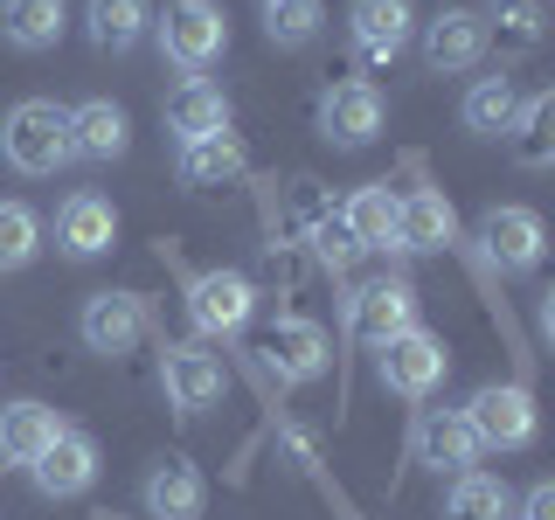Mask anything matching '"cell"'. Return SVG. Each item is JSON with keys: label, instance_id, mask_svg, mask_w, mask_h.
I'll return each mask as SVG.
<instances>
[{"label": "cell", "instance_id": "1", "mask_svg": "<svg viewBox=\"0 0 555 520\" xmlns=\"http://www.w3.org/2000/svg\"><path fill=\"white\" fill-rule=\"evenodd\" d=\"M0 153H8L14 173H28V181H42V173H56L77 160V139H69V112L49 98H22L8 118H0Z\"/></svg>", "mask_w": 555, "mask_h": 520}, {"label": "cell", "instance_id": "2", "mask_svg": "<svg viewBox=\"0 0 555 520\" xmlns=\"http://www.w3.org/2000/svg\"><path fill=\"white\" fill-rule=\"evenodd\" d=\"M153 28H160V56L173 69H188V77L216 69L222 49H230V22H222L216 0H167V14Z\"/></svg>", "mask_w": 555, "mask_h": 520}, {"label": "cell", "instance_id": "3", "mask_svg": "<svg viewBox=\"0 0 555 520\" xmlns=\"http://www.w3.org/2000/svg\"><path fill=\"white\" fill-rule=\"evenodd\" d=\"M444 368H451L444 340H438V334H424V326H403L396 340H382V347H375V375H382V389L403 395V403H424V395L444 381Z\"/></svg>", "mask_w": 555, "mask_h": 520}, {"label": "cell", "instance_id": "4", "mask_svg": "<svg viewBox=\"0 0 555 520\" xmlns=\"http://www.w3.org/2000/svg\"><path fill=\"white\" fill-rule=\"evenodd\" d=\"M465 424L479 430L486 451H528L534 430H542V416H534L528 389H514V381H486V389H473V403H465Z\"/></svg>", "mask_w": 555, "mask_h": 520}, {"label": "cell", "instance_id": "5", "mask_svg": "<svg viewBox=\"0 0 555 520\" xmlns=\"http://www.w3.org/2000/svg\"><path fill=\"white\" fill-rule=\"evenodd\" d=\"M250 312H257V285L243 271H202L195 285H188V320H195L208 340L243 334V326H250Z\"/></svg>", "mask_w": 555, "mask_h": 520}, {"label": "cell", "instance_id": "6", "mask_svg": "<svg viewBox=\"0 0 555 520\" xmlns=\"http://www.w3.org/2000/svg\"><path fill=\"white\" fill-rule=\"evenodd\" d=\"M160 389H167V403L181 416H202V410H216L222 395H230V368H222V354H208V347H167Z\"/></svg>", "mask_w": 555, "mask_h": 520}, {"label": "cell", "instance_id": "7", "mask_svg": "<svg viewBox=\"0 0 555 520\" xmlns=\"http://www.w3.org/2000/svg\"><path fill=\"white\" fill-rule=\"evenodd\" d=\"M403 326H416V291L403 285V277H369V285L347 299V334H354L361 347L396 340Z\"/></svg>", "mask_w": 555, "mask_h": 520}, {"label": "cell", "instance_id": "8", "mask_svg": "<svg viewBox=\"0 0 555 520\" xmlns=\"http://www.w3.org/2000/svg\"><path fill=\"white\" fill-rule=\"evenodd\" d=\"M479 250L493 271H534L548 250V230L534 208H486L479 216Z\"/></svg>", "mask_w": 555, "mask_h": 520}, {"label": "cell", "instance_id": "9", "mask_svg": "<svg viewBox=\"0 0 555 520\" xmlns=\"http://www.w3.org/2000/svg\"><path fill=\"white\" fill-rule=\"evenodd\" d=\"M83 347L91 354H132L139 340H146V299L139 291H98V299H83Z\"/></svg>", "mask_w": 555, "mask_h": 520}, {"label": "cell", "instance_id": "10", "mask_svg": "<svg viewBox=\"0 0 555 520\" xmlns=\"http://www.w3.org/2000/svg\"><path fill=\"white\" fill-rule=\"evenodd\" d=\"M257 354H264V368L278 381H312L326 375V354H334V340H326L320 320H278L264 340H257Z\"/></svg>", "mask_w": 555, "mask_h": 520}, {"label": "cell", "instance_id": "11", "mask_svg": "<svg viewBox=\"0 0 555 520\" xmlns=\"http://www.w3.org/2000/svg\"><path fill=\"white\" fill-rule=\"evenodd\" d=\"M28 479H35V493L42 499H77V493H91V479H98V444L83 438V430H56V444L42 451V458L28 465Z\"/></svg>", "mask_w": 555, "mask_h": 520}, {"label": "cell", "instance_id": "12", "mask_svg": "<svg viewBox=\"0 0 555 520\" xmlns=\"http://www.w3.org/2000/svg\"><path fill=\"white\" fill-rule=\"evenodd\" d=\"M382 118H389L382 112V91L361 83V77H347V83H334V91L320 98V132L334 139V146H347V153L369 146V139L382 132Z\"/></svg>", "mask_w": 555, "mask_h": 520}, {"label": "cell", "instance_id": "13", "mask_svg": "<svg viewBox=\"0 0 555 520\" xmlns=\"http://www.w3.org/2000/svg\"><path fill=\"white\" fill-rule=\"evenodd\" d=\"M486 56V22L473 8H444L424 22V69H438V77H459V69H473Z\"/></svg>", "mask_w": 555, "mask_h": 520}, {"label": "cell", "instance_id": "14", "mask_svg": "<svg viewBox=\"0 0 555 520\" xmlns=\"http://www.w3.org/2000/svg\"><path fill=\"white\" fill-rule=\"evenodd\" d=\"M347 28H354L361 63H396L403 42H410V28H416V8L410 0H354V8H347Z\"/></svg>", "mask_w": 555, "mask_h": 520}, {"label": "cell", "instance_id": "15", "mask_svg": "<svg viewBox=\"0 0 555 520\" xmlns=\"http://www.w3.org/2000/svg\"><path fill=\"white\" fill-rule=\"evenodd\" d=\"M479 430L465 424V410H424L416 416V458L438 465V472H473L479 465Z\"/></svg>", "mask_w": 555, "mask_h": 520}, {"label": "cell", "instance_id": "16", "mask_svg": "<svg viewBox=\"0 0 555 520\" xmlns=\"http://www.w3.org/2000/svg\"><path fill=\"white\" fill-rule=\"evenodd\" d=\"M118 243V208L104 202V195H69L63 208H56V250L63 257H104Z\"/></svg>", "mask_w": 555, "mask_h": 520}, {"label": "cell", "instance_id": "17", "mask_svg": "<svg viewBox=\"0 0 555 520\" xmlns=\"http://www.w3.org/2000/svg\"><path fill=\"white\" fill-rule=\"evenodd\" d=\"M459 243V208L438 187H416L410 202H396V250H444Z\"/></svg>", "mask_w": 555, "mask_h": 520}, {"label": "cell", "instance_id": "18", "mask_svg": "<svg viewBox=\"0 0 555 520\" xmlns=\"http://www.w3.org/2000/svg\"><path fill=\"white\" fill-rule=\"evenodd\" d=\"M208 507V479L188 458H160L146 472V514L153 520H202Z\"/></svg>", "mask_w": 555, "mask_h": 520}, {"label": "cell", "instance_id": "19", "mask_svg": "<svg viewBox=\"0 0 555 520\" xmlns=\"http://www.w3.org/2000/svg\"><path fill=\"white\" fill-rule=\"evenodd\" d=\"M167 132L181 139V146H195V139H216V132H230V98H222L216 83L188 77L181 91L167 98Z\"/></svg>", "mask_w": 555, "mask_h": 520}, {"label": "cell", "instance_id": "20", "mask_svg": "<svg viewBox=\"0 0 555 520\" xmlns=\"http://www.w3.org/2000/svg\"><path fill=\"white\" fill-rule=\"evenodd\" d=\"M69 139H77L83 160H118V153L132 146V118H126V104H112V98H83L77 112H69Z\"/></svg>", "mask_w": 555, "mask_h": 520}, {"label": "cell", "instance_id": "21", "mask_svg": "<svg viewBox=\"0 0 555 520\" xmlns=\"http://www.w3.org/2000/svg\"><path fill=\"white\" fill-rule=\"evenodd\" d=\"M243 173H250V153H243L236 132H216V139H195V146H181V181L188 187H236Z\"/></svg>", "mask_w": 555, "mask_h": 520}, {"label": "cell", "instance_id": "22", "mask_svg": "<svg viewBox=\"0 0 555 520\" xmlns=\"http://www.w3.org/2000/svg\"><path fill=\"white\" fill-rule=\"evenodd\" d=\"M56 430H63V416L49 403H8V410H0V458H8V465H35L49 444H56Z\"/></svg>", "mask_w": 555, "mask_h": 520}, {"label": "cell", "instance_id": "23", "mask_svg": "<svg viewBox=\"0 0 555 520\" xmlns=\"http://www.w3.org/2000/svg\"><path fill=\"white\" fill-rule=\"evenodd\" d=\"M340 230L354 236L361 250H396V195H389V181L354 187V195L340 202Z\"/></svg>", "mask_w": 555, "mask_h": 520}, {"label": "cell", "instance_id": "24", "mask_svg": "<svg viewBox=\"0 0 555 520\" xmlns=\"http://www.w3.org/2000/svg\"><path fill=\"white\" fill-rule=\"evenodd\" d=\"M63 22H69L63 0H0V35L14 49H56Z\"/></svg>", "mask_w": 555, "mask_h": 520}, {"label": "cell", "instance_id": "25", "mask_svg": "<svg viewBox=\"0 0 555 520\" xmlns=\"http://www.w3.org/2000/svg\"><path fill=\"white\" fill-rule=\"evenodd\" d=\"M548 126H555V98H548V91L528 98V104L514 112V126H507V153H514L528 173H542V167L555 160V132H548Z\"/></svg>", "mask_w": 555, "mask_h": 520}, {"label": "cell", "instance_id": "26", "mask_svg": "<svg viewBox=\"0 0 555 520\" xmlns=\"http://www.w3.org/2000/svg\"><path fill=\"white\" fill-rule=\"evenodd\" d=\"M444 520H514V493L493 472H459L444 493Z\"/></svg>", "mask_w": 555, "mask_h": 520}, {"label": "cell", "instance_id": "27", "mask_svg": "<svg viewBox=\"0 0 555 520\" xmlns=\"http://www.w3.org/2000/svg\"><path fill=\"white\" fill-rule=\"evenodd\" d=\"M146 22H153L146 0H91V8H83V28H91L98 49H132L139 35H146Z\"/></svg>", "mask_w": 555, "mask_h": 520}, {"label": "cell", "instance_id": "28", "mask_svg": "<svg viewBox=\"0 0 555 520\" xmlns=\"http://www.w3.org/2000/svg\"><path fill=\"white\" fill-rule=\"evenodd\" d=\"M514 112H520V98H514L507 77H479L473 91H465V126H473L479 139H507Z\"/></svg>", "mask_w": 555, "mask_h": 520}, {"label": "cell", "instance_id": "29", "mask_svg": "<svg viewBox=\"0 0 555 520\" xmlns=\"http://www.w3.org/2000/svg\"><path fill=\"white\" fill-rule=\"evenodd\" d=\"M42 250V216L28 202H0V271H22Z\"/></svg>", "mask_w": 555, "mask_h": 520}, {"label": "cell", "instance_id": "30", "mask_svg": "<svg viewBox=\"0 0 555 520\" xmlns=\"http://www.w3.org/2000/svg\"><path fill=\"white\" fill-rule=\"evenodd\" d=\"M320 28H326L320 0H271V8H264V35H271L278 49H306Z\"/></svg>", "mask_w": 555, "mask_h": 520}, {"label": "cell", "instance_id": "31", "mask_svg": "<svg viewBox=\"0 0 555 520\" xmlns=\"http://www.w3.org/2000/svg\"><path fill=\"white\" fill-rule=\"evenodd\" d=\"M500 49H534L542 42V0H493Z\"/></svg>", "mask_w": 555, "mask_h": 520}, {"label": "cell", "instance_id": "32", "mask_svg": "<svg viewBox=\"0 0 555 520\" xmlns=\"http://www.w3.org/2000/svg\"><path fill=\"white\" fill-rule=\"evenodd\" d=\"M306 236H312V250H320V264H326V271H347V264H354V250H361V243H354V236H347V230H340V216H326V222H312V230H306Z\"/></svg>", "mask_w": 555, "mask_h": 520}, {"label": "cell", "instance_id": "33", "mask_svg": "<svg viewBox=\"0 0 555 520\" xmlns=\"http://www.w3.org/2000/svg\"><path fill=\"white\" fill-rule=\"evenodd\" d=\"M520 520H555V485H534V493L520 499Z\"/></svg>", "mask_w": 555, "mask_h": 520}, {"label": "cell", "instance_id": "34", "mask_svg": "<svg viewBox=\"0 0 555 520\" xmlns=\"http://www.w3.org/2000/svg\"><path fill=\"white\" fill-rule=\"evenodd\" d=\"M264 8H271V0H264Z\"/></svg>", "mask_w": 555, "mask_h": 520}]
</instances>
